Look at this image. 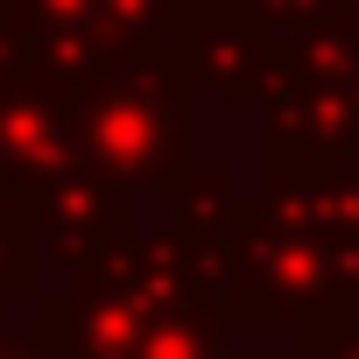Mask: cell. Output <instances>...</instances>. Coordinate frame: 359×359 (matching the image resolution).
Masks as SVG:
<instances>
[{"mask_svg": "<svg viewBox=\"0 0 359 359\" xmlns=\"http://www.w3.org/2000/svg\"><path fill=\"white\" fill-rule=\"evenodd\" d=\"M92 141H99L106 155H134V148L148 141V113H141L134 99H120V106H106V113L92 120Z\"/></svg>", "mask_w": 359, "mask_h": 359, "instance_id": "obj_1", "label": "cell"}]
</instances>
